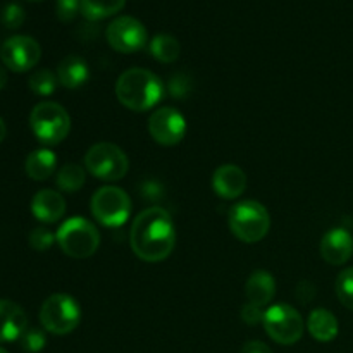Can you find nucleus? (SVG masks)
I'll return each mask as SVG.
<instances>
[{
	"label": "nucleus",
	"instance_id": "obj_17",
	"mask_svg": "<svg viewBox=\"0 0 353 353\" xmlns=\"http://www.w3.org/2000/svg\"><path fill=\"white\" fill-rule=\"evenodd\" d=\"M245 293L250 303H255L259 307H264L274 299L276 295V279L271 272L268 271H254L250 278L247 279L245 285Z\"/></svg>",
	"mask_w": 353,
	"mask_h": 353
},
{
	"label": "nucleus",
	"instance_id": "obj_35",
	"mask_svg": "<svg viewBox=\"0 0 353 353\" xmlns=\"http://www.w3.org/2000/svg\"><path fill=\"white\" fill-rule=\"evenodd\" d=\"M6 133H7V130H6V123H3L2 117H0V143H2L3 138H6Z\"/></svg>",
	"mask_w": 353,
	"mask_h": 353
},
{
	"label": "nucleus",
	"instance_id": "obj_18",
	"mask_svg": "<svg viewBox=\"0 0 353 353\" xmlns=\"http://www.w3.org/2000/svg\"><path fill=\"white\" fill-rule=\"evenodd\" d=\"M57 78L64 88L76 90L85 85L90 78V69L85 59L78 55H68L61 61L57 68Z\"/></svg>",
	"mask_w": 353,
	"mask_h": 353
},
{
	"label": "nucleus",
	"instance_id": "obj_10",
	"mask_svg": "<svg viewBox=\"0 0 353 353\" xmlns=\"http://www.w3.org/2000/svg\"><path fill=\"white\" fill-rule=\"evenodd\" d=\"M105 38L116 52L134 54L147 45L148 33L147 28L137 17L121 16L107 26Z\"/></svg>",
	"mask_w": 353,
	"mask_h": 353
},
{
	"label": "nucleus",
	"instance_id": "obj_30",
	"mask_svg": "<svg viewBox=\"0 0 353 353\" xmlns=\"http://www.w3.org/2000/svg\"><path fill=\"white\" fill-rule=\"evenodd\" d=\"M190 81L192 79L186 74H183V72H178V74L172 76L169 79V93H171V97H174V99H185L190 93V90H192V83Z\"/></svg>",
	"mask_w": 353,
	"mask_h": 353
},
{
	"label": "nucleus",
	"instance_id": "obj_38",
	"mask_svg": "<svg viewBox=\"0 0 353 353\" xmlns=\"http://www.w3.org/2000/svg\"><path fill=\"white\" fill-rule=\"evenodd\" d=\"M0 47H2V45H0Z\"/></svg>",
	"mask_w": 353,
	"mask_h": 353
},
{
	"label": "nucleus",
	"instance_id": "obj_2",
	"mask_svg": "<svg viewBox=\"0 0 353 353\" xmlns=\"http://www.w3.org/2000/svg\"><path fill=\"white\" fill-rule=\"evenodd\" d=\"M116 95L126 109L147 112L162 100L164 85L161 78L148 69L131 68L117 79Z\"/></svg>",
	"mask_w": 353,
	"mask_h": 353
},
{
	"label": "nucleus",
	"instance_id": "obj_7",
	"mask_svg": "<svg viewBox=\"0 0 353 353\" xmlns=\"http://www.w3.org/2000/svg\"><path fill=\"white\" fill-rule=\"evenodd\" d=\"M90 210L97 223L105 228H121L131 216V199L123 188L117 186H102L93 193Z\"/></svg>",
	"mask_w": 353,
	"mask_h": 353
},
{
	"label": "nucleus",
	"instance_id": "obj_9",
	"mask_svg": "<svg viewBox=\"0 0 353 353\" xmlns=\"http://www.w3.org/2000/svg\"><path fill=\"white\" fill-rule=\"evenodd\" d=\"M265 333L269 334L271 340H274L279 345H293L303 336V324L302 316L299 310L292 305H274L265 310L264 321Z\"/></svg>",
	"mask_w": 353,
	"mask_h": 353
},
{
	"label": "nucleus",
	"instance_id": "obj_6",
	"mask_svg": "<svg viewBox=\"0 0 353 353\" xmlns=\"http://www.w3.org/2000/svg\"><path fill=\"white\" fill-rule=\"evenodd\" d=\"M85 168L93 178L100 181H119L128 174L130 161L117 145L102 141L88 148L85 155Z\"/></svg>",
	"mask_w": 353,
	"mask_h": 353
},
{
	"label": "nucleus",
	"instance_id": "obj_26",
	"mask_svg": "<svg viewBox=\"0 0 353 353\" xmlns=\"http://www.w3.org/2000/svg\"><path fill=\"white\" fill-rule=\"evenodd\" d=\"M24 19H26V12L23 7L16 2L6 3L0 12V23L7 28V30H17L23 26Z\"/></svg>",
	"mask_w": 353,
	"mask_h": 353
},
{
	"label": "nucleus",
	"instance_id": "obj_3",
	"mask_svg": "<svg viewBox=\"0 0 353 353\" xmlns=\"http://www.w3.org/2000/svg\"><path fill=\"white\" fill-rule=\"evenodd\" d=\"M228 221L231 233L245 243H257L264 240L271 228L268 209L255 200H245L231 207Z\"/></svg>",
	"mask_w": 353,
	"mask_h": 353
},
{
	"label": "nucleus",
	"instance_id": "obj_28",
	"mask_svg": "<svg viewBox=\"0 0 353 353\" xmlns=\"http://www.w3.org/2000/svg\"><path fill=\"white\" fill-rule=\"evenodd\" d=\"M55 234L52 231H48L47 228H34L33 231L30 233V247L33 250L38 252H45L54 245Z\"/></svg>",
	"mask_w": 353,
	"mask_h": 353
},
{
	"label": "nucleus",
	"instance_id": "obj_21",
	"mask_svg": "<svg viewBox=\"0 0 353 353\" xmlns=\"http://www.w3.org/2000/svg\"><path fill=\"white\" fill-rule=\"evenodd\" d=\"M148 52H150L152 57H154L155 61L164 62V64H171V62L178 61L181 47H179V41L176 40L172 34L159 33L150 40Z\"/></svg>",
	"mask_w": 353,
	"mask_h": 353
},
{
	"label": "nucleus",
	"instance_id": "obj_33",
	"mask_svg": "<svg viewBox=\"0 0 353 353\" xmlns=\"http://www.w3.org/2000/svg\"><path fill=\"white\" fill-rule=\"evenodd\" d=\"M241 353H272V350L268 345L262 343V341H248V343L241 348Z\"/></svg>",
	"mask_w": 353,
	"mask_h": 353
},
{
	"label": "nucleus",
	"instance_id": "obj_25",
	"mask_svg": "<svg viewBox=\"0 0 353 353\" xmlns=\"http://www.w3.org/2000/svg\"><path fill=\"white\" fill-rule=\"evenodd\" d=\"M336 295L347 309L353 310V268L340 272L336 279Z\"/></svg>",
	"mask_w": 353,
	"mask_h": 353
},
{
	"label": "nucleus",
	"instance_id": "obj_14",
	"mask_svg": "<svg viewBox=\"0 0 353 353\" xmlns=\"http://www.w3.org/2000/svg\"><path fill=\"white\" fill-rule=\"evenodd\" d=\"M212 188L221 199L234 200L243 195L245 188H247V174L238 165L224 164L214 172Z\"/></svg>",
	"mask_w": 353,
	"mask_h": 353
},
{
	"label": "nucleus",
	"instance_id": "obj_4",
	"mask_svg": "<svg viewBox=\"0 0 353 353\" xmlns=\"http://www.w3.org/2000/svg\"><path fill=\"white\" fill-rule=\"evenodd\" d=\"M59 247L71 259H88L99 250L100 233L85 217H71L55 234Z\"/></svg>",
	"mask_w": 353,
	"mask_h": 353
},
{
	"label": "nucleus",
	"instance_id": "obj_23",
	"mask_svg": "<svg viewBox=\"0 0 353 353\" xmlns=\"http://www.w3.org/2000/svg\"><path fill=\"white\" fill-rule=\"evenodd\" d=\"M85 179H86L85 169H83L79 164L71 162V164H65L64 168L57 172V179H55V183H57L59 190H62V192L76 193L79 188H83Z\"/></svg>",
	"mask_w": 353,
	"mask_h": 353
},
{
	"label": "nucleus",
	"instance_id": "obj_13",
	"mask_svg": "<svg viewBox=\"0 0 353 353\" xmlns=\"http://www.w3.org/2000/svg\"><path fill=\"white\" fill-rule=\"evenodd\" d=\"M321 255L331 265H343L353 255V236L343 228L327 231L321 240Z\"/></svg>",
	"mask_w": 353,
	"mask_h": 353
},
{
	"label": "nucleus",
	"instance_id": "obj_31",
	"mask_svg": "<svg viewBox=\"0 0 353 353\" xmlns=\"http://www.w3.org/2000/svg\"><path fill=\"white\" fill-rule=\"evenodd\" d=\"M264 316L265 312L262 310V307L255 305V303L248 302L247 305L241 309V319H243V323L252 324V326H254V324L262 323V321H264Z\"/></svg>",
	"mask_w": 353,
	"mask_h": 353
},
{
	"label": "nucleus",
	"instance_id": "obj_34",
	"mask_svg": "<svg viewBox=\"0 0 353 353\" xmlns=\"http://www.w3.org/2000/svg\"><path fill=\"white\" fill-rule=\"evenodd\" d=\"M7 85V71L2 64H0V90Z\"/></svg>",
	"mask_w": 353,
	"mask_h": 353
},
{
	"label": "nucleus",
	"instance_id": "obj_22",
	"mask_svg": "<svg viewBox=\"0 0 353 353\" xmlns=\"http://www.w3.org/2000/svg\"><path fill=\"white\" fill-rule=\"evenodd\" d=\"M126 6V0H81V16L88 21H102Z\"/></svg>",
	"mask_w": 353,
	"mask_h": 353
},
{
	"label": "nucleus",
	"instance_id": "obj_5",
	"mask_svg": "<svg viewBox=\"0 0 353 353\" xmlns=\"http://www.w3.org/2000/svg\"><path fill=\"white\" fill-rule=\"evenodd\" d=\"M30 126L41 143L57 145L68 138L71 131V117L59 103L40 102L31 110Z\"/></svg>",
	"mask_w": 353,
	"mask_h": 353
},
{
	"label": "nucleus",
	"instance_id": "obj_29",
	"mask_svg": "<svg viewBox=\"0 0 353 353\" xmlns=\"http://www.w3.org/2000/svg\"><path fill=\"white\" fill-rule=\"evenodd\" d=\"M55 10L62 23H71L78 12H81V0H57Z\"/></svg>",
	"mask_w": 353,
	"mask_h": 353
},
{
	"label": "nucleus",
	"instance_id": "obj_11",
	"mask_svg": "<svg viewBox=\"0 0 353 353\" xmlns=\"http://www.w3.org/2000/svg\"><path fill=\"white\" fill-rule=\"evenodd\" d=\"M41 57V47L34 38L26 34H16L3 41L0 47V59L14 72H26L38 64Z\"/></svg>",
	"mask_w": 353,
	"mask_h": 353
},
{
	"label": "nucleus",
	"instance_id": "obj_37",
	"mask_svg": "<svg viewBox=\"0 0 353 353\" xmlns=\"http://www.w3.org/2000/svg\"><path fill=\"white\" fill-rule=\"evenodd\" d=\"M31 2H38V0H31Z\"/></svg>",
	"mask_w": 353,
	"mask_h": 353
},
{
	"label": "nucleus",
	"instance_id": "obj_20",
	"mask_svg": "<svg viewBox=\"0 0 353 353\" xmlns=\"http://www.w3.org/2000/svg\"><path fill=\"white\" fill-rule=\"evenodd\" d=\"M57 168V155L48 148H38L33 150L26 159V174L34 181H45L50 178Z\"/></svg>",
	"mask_w": 353,
	"mask_h": 353
},
{
	"label": "nucleus",
	"instance_id": "obj_27",
	"mask_svg": "<svg viewBox=\"0 0 353 353\" xmlns=\"http://www.w3.org/2000/svg\"><path fill=\"white\" fill-rule=\"evenodd\" d=\"M19 341L24 352L38 353L43 350L45 345H47V336H45V333L40 327H30V330L24 331V334L19 338Z\"/></svg>",
	"mask_w": 353,
	"mask_h": 353
},
{
	"label": "nucleus",
	"instance_id": "obj_15",
	"mask_svg": "<svg viewBox=\"0 0 353 353\" xmlns=\"http://www.w3.org/2000/svg\"><path fill=\"white\" fill-rule=\"evenodd\" d=\"M28 330V317L17 303L0 300V343L19 340Z\"/></svg>",
	"mask_w": 353,
	"mask_h": 353
},
{
	"label": "nucleus",
	"instance_id": "obj_1",
	"mask_svg": "<svg viewBox=\"0 0 353 353\" xmlns=\"http://www.w3.org/2000/svg\"><path fill=\"white\" fill-rule=\"evenodd\" d=\"M133 254L143 262H162L172 254L176 230L171 216L162 207H148L134 217L130 231Z\"/></svg>",
	"mask_w": 353,
	"mask_h": 353
},
{
	"label": "nucleus",
	"instance_id": "obj_8",
	"mask_svg": "<svg viewBox=\"0 0 353 353\" xmlns=\"http://www.w3.org/2000/svg\"><path fill=\"white\" fill-rule=\"evenodd\" d=\"M81 321V307L65 293H55L43 302L40 309V323L43 330L62 336L78 327Z\"/></svg>",
	"mask_w": 353,
	"mask_h": 353
},
{
	"label": "nucleus",
	"instance_id": "obj_36",
	"mask_svg": "<svg viewBox=\"0 0 353 353\" xmlns=\"http://www.w3.org/2000/svg\"><path fill=\"white\" fill-rule=\"evenodd\" d=\"M0 353H9L7 350H3V348H0Z\"/></svg>",
	"mask_w": 353,
	"mask_h": 353
},
{
	"label": "nucleus",
	"instance_id": "obj_19",
	"mask_svg": "<svg viewBox=\"0 0 353 353\" xmlns=\"http://www.w3.org/2000/svg\"><path fill=\"white\" fill-rule=\"evenodd\" d=\"M307 330L314 340L321 343H330L338 336V319L333 312L326 309H316L310 312L309 321H307Z\"/></svg>",
	"mask_w": 353,
	"mask_h": 353
},
{
	"label": "nucleus",
	"instance_id": "obj_24",
	"mask_svg": "<svg viewBox=\"0 0 353 353\" xmlns=\"http://www.w3.org/2000/svg\"><path fill=\"white\" fill-rule=\"evenodd\" d=\"M59 78L48 69H38L30 78V90L38 97H48L57 90Z\"/></svg>",
	"mask_w": 353,
	"mask_h": 353
},
{
	"label": "nucleus",
	"instance_id": "obj_12",
	"mask_svg": "<svg viewBox=\"0 0 353 353\" xmlns=\"http://www.w3.org/2000/svg\"><path fill=\"white\" fill-rule=\"evenodd\" d=\"M148 133L159 145L174 147L185 138L186 121L174 107H161L148 119Z\"/></svg>",
	"mask_w": 353,
	"mask_h": 353
},
{
	"label": "nucleus",
	"instance_id": "obj_32",
	"mask_svg": "<svg viewBox=\"0 0 353 353\" xmlns=\"http://www.w3.org/2000/svg\"><path fill=\"white\" fill-rule=\"evenodd\" d=\"M316 296V286L309 281H302L296 288V299L303 303H309Z\"/></svg>",
	"mask_w": 353,
	"mask_h": 353
},
{
	"label": "nucleus",
	"instance_id": "obj_16",
	"mask_svg": "<svg viewBox=\"0 0 353 353\" xmlns=\"http://www.w3.org/2000/svg\"><path fill=\"white\" fill-rule=\"evenodd\" d=\"M31 212L41 223H57L65 212L64 196L54 190H40L31 200Z\"/></svg>",
	"mask_w": 353,
	"mask_h": 353
}]
</instances>
